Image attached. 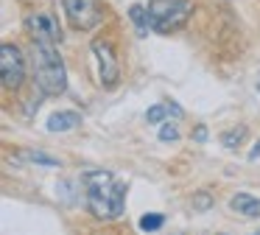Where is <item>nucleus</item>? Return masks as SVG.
<instances>
[{
    "instance_id": "obj_1",
    "label": "nucleus",
    "mask_w": 260,
    "mask_h": 235,
    "mask_svg": "<svg viewBox=\"0 0 260 235\" xmlns=\"http://www.w3.org/2000/svg\"><path fill=\"white\" fill-rule=\"evenodd\" d=\"M87 193V207L95 218L112 221V218L123 216V204H126V182L118 179L109 171H87L81 177Z\"/></svg>"
},
{
    "instance_id": "obj_5",
    "label": "nucleus",
    "mask_w": 260,
    "mask_h": 235,
    "mask_svg": "<svg viewBox=\"0 0 260 235\" xmlns=\"http://www.w3.org/2000/svg\"><path fill=\"white\" fill-rule=\"evenodd\" d=\"M64 14L76 31H90L104 20L98 0H64Z\"/></svg>"
},
{
    "instance_id": "obj_15",
    "label": "nucleus",
    "mask_w": 260,
    "mask_h": 235,
    "mask_svg": "<svg viewBox=\"0 0 260 235\" xmlns=\"http://www.w3.org/2000/svg\"><path fill=\"white\" fill-rule=\"evenodd\" d=\"M159 140L162 143H168V140H179V129L174 126V123H162V129H159Z\"/></svg>"
},
{
    "instance_id": "obj_2",
    "label": "nucleus",
    "mask_w": 260,
    "mask_h": 235,
    "mask_svg": "<svg viewBox=\"0 0 260 235\" xmlns=\"http://www.w3.org/2000/svg\"><path fill=\"white\" fill-rule=\"evenodd\" d=\"M34 81L42 95H62L68 90V70L56 45L34 42Z\"/></svg>"
},
{
    "instance_id": "obj_17",
    "label": "nucleus",
    "mask_w": 260,
    "mask_h": 235,
    "mask_svg": "<svg viewBox=\"0 0 260 235\" xmlns=\"http://www.w3.org/2000/svg\"><path fill=\"white\" fill-rule=\"evenodd\" d=\"M193 137H196L199 143H204V140H207V129H204V126H199V129H196V134H193Z\"/></svg>"
},
{
    "instance_id": "obj_7",
    "label": "nucleus",
    "mask_w": 260,
    "mask_h": 235,
    "mask_svg": "<svg viewBox=\"0 0 260 235\" xmlns=\"http://www.w3.org/2000/svg\"><path fill=\"white\" fill-rule=\"evenodd\" d=\"M92 53L98 56V73H101V84L107 87H115L120 78V67H118V59H115V50L109 42L104 39H95L92 42Z\"/></svg>"
},
{
    "instance_id": "obj_10",
    "label": "nucleus",
    "mask_w": 260,
    "mask_h": 235,
    "mask_svg": "<svg viewBox=\"0 0 260 235\" xmlns=\"http://www.w3.org/2000/svg\"><path fill=\"white\" fill-rule=\"evenodd\" d=\"M168 115L182 118L185 109H182L179 104H174V101H165V104H157V106H151V109L146 112V121L151 123V126H157V123H162V118H168Z\"/></svg>"
},
{
    "instance_id": "obj_8",
    "label": "nucleus",
    "mask_w": 260,
    "mask_h": 235,
    "mask_svg": "<svg viewBox=\"0 0 260 235\" xmlns=\"http://www.w3.org/2000/svg\"><path fill=\"white\" fill-rule=\"evenodd\" d=\"M230 207L243 218H260V199H254L252 193H238L232 196Z\"/></svg>"
},
{
    "instance_id": "obj_14",
    "label": "nucleus",
    "mask_w": 260,
    "mask_h": 235,
    "mask_svg": "<svg viewBox=\"0 0 260 235\" xmlns=\"http://www.w3.org/2000/svg\"><path fill=\"white\" fill-rule=\"evenodd\" d=\"M162 224H165L162 213H146V216L140 218V229H146V232H157Z\"/></svg>"
},
{
    "instance_id": "obj_4",
    "label": "nucleus",
    "mask_w": 260,
    "mask_h": 235,
    "mask_svg": "<svg viewBox=\"0 0 260 235\" xmlns=\"http://www.w3.org/2000/svg\"><path fill=\"white\" fill-rule=\"evenodd\" d=\"M25 31L34 42L40 45H56L62 42V28H59L56 17L48 14V11H37V14L25 17Z\"/></svg>"
},
{
    "instance_id": "obj_9",
    "label": "nucleus",
    "mask_w": 260,
    "mask_h": 235,
    "mask_svg": "<svg viewBox=\"0 0 260 235\" xmlns=\"http://www.w3.org/2000/svg\"><path fill=\"white\" fill-rule=\"evenodd\" d=\"M81 126V115L79 112H56L48 118V132H70V129Z\"/></svg>"
},
{
    "instance_id": "obj_13",
    "label": "nucleus",
    "mask_w": 260,
    "mask_h": 235,
    "mask_svg": "<svg viewBox=\"0 0 260 235\" xmlns=\"http://www.w3.org/2000/svg\"><path fill=\"white\" fill-rule=\"evenodd\" d=\"M23 160L37 162V165H48V168H56V165H59L56 157H48V154H42V151H34V149H25V151H23Z\"/></svg>"
},
{
    "instance_id": "obj_11",
    "label": "nucleus",
    "mask_w": 260,
    "mask_h": 235,
    "mask_svg": "<svg viewBox=\"0 0 260 235\" xmlns=\"http://www.w3.org/2000/svg\"><path fill=\"white\" fill-rule=\"evenodd\" d=\"M129 20L137 25V34H140V37H146L148 28H151V17H148V11L143 9V6H132V9H129Z\"/></svg>"
},
{
    "instance_id": "obj_6",
    "label": "nucleus",
    "mask_w": 260,
    "mask_h": 235,
    "mask_svg": "<svg viewBox=\"0 0 260 235\" xmlns=\"http://www.w3.org/2000/svg\"><path fill=\"white\" fill-rule=\"evenodd\" d=\"M0 73H3V84L12 90H17L25 78V59L20 53L17 45H3L0 48Z\"/></svg>"
},
{
    "instance_id": "obj_18",
    "label": "nucleus",
    "mask_w": 260,
    "mask_h": 235,
    "mask_svg": "<svg viewBox=\"0 0 260 235\" xmlns=\"http://www.w3.org/2000/svg\"><path fill=\"white\" fill-rule=\"evenodd\" d=\"M257 157H260V140H257V143H254V151H252V154H249V160H257Z\"/></svg>"
},
{
    "instance_id": "obj_19",
    "label": "nucleus",
    "mask_w": 260,
    "mask_h": 235,
    "mask_svg": "<svg viewBox=\"0 0 260 235\" xmlns=\"http://www.w3.org/2000/svg\"><path fill=\"white\" fill-rule=\"evenodd\" d=\"M254 235H260V232H254Z\"/></svg>"
},
{
    "instance_id": "obj_3",
    "label": "nucleus",
    "mask_w": 260,
    "mask_h": 235,
    "mask_svg": "<svg viewBox=\"0 0 260 235\" xmlns=\"http://www.w3.org/2000/svg\"><path fill=\"white\" fill-rule=\"evenodd\" d=\"M148 17L157 34H171L187 22L190 0H148Z\"/></svg>"
},
{
    "instance_id": "obj_16",
    "label": "nucleus",
    "mask_w": 260,
    "mask_h": 235,
    "mask_svg": "<svg viewBox=\"0 0 260 235\" xmlns=\"http://www.w3.org/2000/svg\"><path fill=\"white\" fill-rule=\"evenodd\" d=\"M210 204H213V196L210 193H199L196 199H193V207H196V210H207Z\"/></svg>"
},
{
    "instance_id": "obj_12",
    "label": "nucleus",
    "mask_w": 260,
    "mask_h": 235,
    "mask_svg": "<svg viewBox=\"0 0 260 235\" xmlns=\"http://www.w3.org/2000/svg\"><path fill=\"white\" fill-rule=\"evenodd\" d=\"M243 137H246V126H235V129L221 134V143H224L226 149H238V145L243 143Z\"/></svg>"
}]
</instances>
